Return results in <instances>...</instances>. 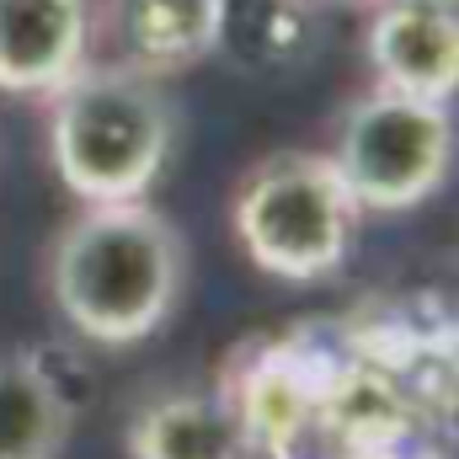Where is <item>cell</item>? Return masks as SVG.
Wrapping results in <instances>:
<instances>
[{
  "instance_id": "obj_2",
  "label": "cell",
  "mask_w": 459,
  "mask_h": 459,
  "mask_svg": "<svg viewBox=\"0 0 459 459\" xmlns=\"http://www.w3.org/2000/svg\"><path fill=\"white\" fill-rule=\"evenodd\" d=\"M43 144L59 187L86 204H150L177 150V102L166 81L91 59L43 102Z\"/></svg>"
},
{
  "instance_id": "obj_4",
  "label": "cell",
  "mask_w": 459,
  "mask_h": 459,
  "mask_svg": "<svg viewBox=\"0 0 459 459\" xmlns=\"http://www.w3.org/2000/svg\"><path fill=\"white\" fill-rule=\"evenodd\" d=\"M321 155L363 214H406L444 193V182L455 177L459 117L438 102L363 86L332 117V139Z\"/></svg>"
},
{
  "instance_id": "obj_5",
  "label": "cell",
  "mask_w": 459,
  "mask_h": 459,
  "mask_svg": "<svg viewBox=\"0 0 459 459\" xmlns=\"http://www.w3.org/2000/svg\"><path fill=\"white\" fill-rule=\"evenodd\" d=\"M363 65L385 91L455 108L459 0H374L363 22Z\"/></svg>"
},
{
  "instance_id": "obj_6",
  "label": "cell",
  "mask_w": 459,
  "mask_h": 459,
  "mask_svg": "<svg viewBox=\"0 0 459 459\" xmlns=\"http://www.w3.org/2000/svg\"><path fill=\"white\" fill-rule=\"evenodd\" d=\"M97 59V0H0V91L48 102Z\"/></svg>"
},
{
  "instance_id": "obj_1",
  "label": "cell",
  "mask_w": 459,
  "mask_h": 459,
  "mask_svg": "<svg viewBox=\"0 0 459 459\" xmlns=\"http://www.w3.org/2000/svg\"><path fill=\"white\" fill-rule=\"evenodd\" d=\"M43 289L81 342L139 347L187 294V240L155 204H86L48 240Z\"/></svg>"
},
{
  "instance_id": "obj_3",
  "label": "cell",
  "mask_w": 459,
  "mask_h": 459,
  "mask_svg": "<svg viewBox=\"0 0 459 459\" xmlns=\"http://www.w3.org/2000/svg\"><path fill=\"white\" fill-rule=\"evenodd\" d=\"M230 230L256 273L278 283H326L358 246L363 209L321 150H273L240 171Z\"/></svg>"
},
{
  "instance_id": "obj_10",
  "label": "cell",
  "mask_w": 459,
  "mask_h": 459,
  "mask_svg": "<svg viewBox=\"0 0 459 459\" xmlns=\"http://www.w3.org/2000/svg\"><path fill=\"white\" fill-rule=\"evenodd\" d=\"M316 48V0H225L220 54L251 75H283Z\"/></svg>"
},
{
  "instance_id": "obj_8",
  "label": "cell",
  "mask_w": 459,
  "mask_h": 459,
  "mask_svg": "<svg viewBox=\"0 0 459 459\" xmlns=\"http://www.w3.org/2000/svg\"><path fill=\"white\" fill-rule=\"evenodd\" d=\"M128 459H246V428L230 390H160L128 417Z\"/></svg>"
},
{
  "instance_id": "obj_9",
  "label": "cell",
  "mask_w": 459,
  "mask_h": 459,
  "mask_svg": "<svg viewBox=\"0 0 459 459\" xmlns=\"http://www.w3.org/2000/svg\"><path fill=\"white\" fill-rule=\"evenodd\" d=\"M75 390L38 352L0 358V459H59L75 428Z\"/></svg>"
},
{
  "instance_id": "obj_7",
  "label": "cell",
  "mask_w": 459,
  "mask_h": 459,
  "mask_svg": "<svg viewBox=\"0 0 459 459\" xmlns=\"http://www.w3.org/2000/svg\"><path fill=\"white\" fill-rule=\"evenodd\" d=\"M225 0H97V59L171 81L220 54Z\"/></svg>"
},
{
  "instance_id": "obj_11",
  "label": "cell",
  "mask_w": 459,
  "mask_h": 459,
  "mask_svg": "<svg viewBox=\"0 0 459 459\" xmlns=\"http://www.w3.org/2000/svg\"><path fill=\"white\" fill-rule=\"evenodd\" d=\"M342 5H374V0H342Z\"/></svg>"
}]
</instances>
